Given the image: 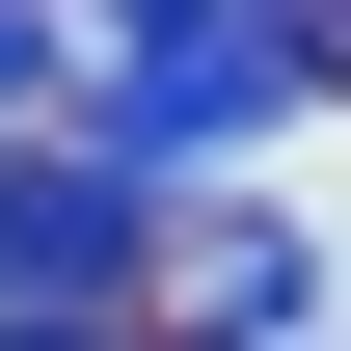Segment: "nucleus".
Here are the masks:
<instances>
[{
	"mask_svg": "<svg viewBox=\"0 0 351 351\" xmlns=\"http://www.w3.org/2000/svg\"><path fill=\"white\" fill-rule=\"evenodd\" d=\"M324 108V54L270 27V0H108L82 27V162L162 189V162H270V135Z\"/></svg>",
	"mask_w": 351,
	"mask_h": 351,
	"instance_id": "obj_1",
	"label": "nucleus"
},
{
	"mask_svg": "<svg viewBox=\"0 0 351 351\" xmlns=\"http://www.w3.org/2000/svg\"><path fill=\"white\" fill-rule=\"evenodd\" d=\"M135 270H162V189H108L82 135H54V162L0 135V324H108Z\"/></svg>",
	"mask_w": 351,
	"mask_h": 351,
	"instance_id": "obj_2",
	"label": "nucleus"
},
{
	"mask_svg": "<svg viewBox=\"0 0 351 351\" xmlns=\"http://www.w3.org/2000/svg\"><path fill=\"white\" fill-rule=\"evenodd\" d=\"M324 324V243L298 217H189V351H298Z\"/></svg>",
	"mask_w": 351,
	"mask_h": 351,
	"instance_id": "obj_3",
	"label": "nucleus"
},
{
	"mask_svg": "<svg viewBox=\"0 0 351 351\" xmlns=\"http://www.w3.org/2000/svg\"><path fill=\"white\" fill-rule=\"evenodd\" d=\"M54 82H82V0H0V135H27Z\"/></svg>",
	"mask_w": 351,
	"mask_h": 351,
	"instance_id": "obj_4",
	"label": "nucleus"
},
{
	"mask_svg": "<svg viewBox=\"0 0 351 351\" xmlns=\"http://www.w3.org/2000/svg\"><path fill=\"white\" fill-rule=\"evenodd\" d=\"M0 351H135V324H0Z\"/></svg>",
	"mask_w": 351,
	"mask_h": 351,
	"instance_id": "obj_5",
	"label": "nucleus"
}]
</instances>
